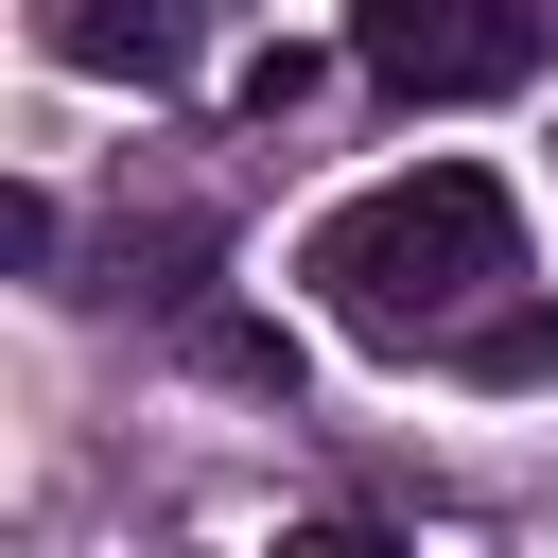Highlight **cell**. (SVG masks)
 <instances>
[{"label":"cell","mask_w":558,"mask_h":558,"mask_svg":"<svg viewBox=\"0 0 558 558\" xmlns=\"http://www.w3.org/2000/svg\"><path fill=\"white\" fill-rule=\"evenodd\" d=\"M296 279H314L331 331H366V349H453L488 296H523V209H506V174L418 157V174L349 192V209L296 244Z\"/></svg>","instance_id":"obj_1"},{"label":"cell","mask_w":558,"mask_h":558,"mask_svg":"<svg viewBox=\"0 0 558 558\" xmlns=\"http://www.w3.org/2000/svg\"><path fill=\"white\" fill-rule=\"evenodd\" d=\"M349 52L401 87V105H488L541 70V0H366Z\"/></svg>","instance_id":"obj_2"},{"label":"cell","mask_w":558,"mask_h":558,"mask_svg":"<svg viewBox=\"0 0 558 558\" xmlns=\"http://www.w3.org/2000/svg\"><path fill=\"white\" fill-rule=\"evenodd\" d=\"M35 52L87 70V87H192L209 0H35Z\"/></svg>","instance_id":"obj_3"},{"label":"cell","mask_w":558,"mask_h":558,"mask_svg":"<svg viewBox=\"0 0 558 558\" xmlns=\"http://www.w3.org/2000/svg\"><path fill=\"white\" fill-rule=\"evenodd\" d=\"M453 366H471V384H558V296H488V314L453 331Z\"/></svg>","instance_id":"obj_4"},{"label":"cell","mask_w":558,"mask_h":558,"mask_svg":"<svg viewBox=\"0 0 558 558\" xmlns=\"http://www.w3.org/2000/svg\"><path fill=\"white\" fill-rule=\"evenodd\" d=\"M192 349H209L227 384H262V401H296V331H262V314H209Z\"/></svg>","instance_id":"obj_5"},{"label":"cell","mask_w":558,"mask_h":558,"mask_svg":"<svg viewBox=\"0 0 558 558\" xmlns=\"http://www.w3.org/2000/svg\"><path fill=\"white\" fill-rule=\"evenodd\" d=\"M279 105H314V52L279 35V52H244V122H279Z\"/></svg>","instance_id":"obj_6"}]
</instances>
